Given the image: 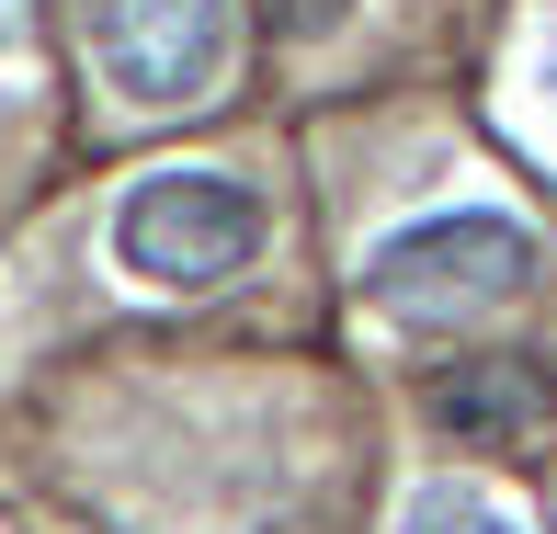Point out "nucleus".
<instances>
[{
	"label": "nucleus",
	"mask_w": 557,
	"mask_h": 534,
	"mask_svg": "<svg viewBox=\"0 0 557 534\" xmlns=\"http://www.w3.org/2000/svg\"><path fill=\"white\" fill-rule=\"evenodd\" d=\"M250 250H262V194L227 171H148L114 206V262L160 296L227 285V273H250Z\"/></svg>",
	"instance_id": "obj_1"
},
{
	"label": "nucleus",
	"mask_w": 557,
	"mask_h": 534,
	"mask_svg": "<svg viewBox=\"0 0 557 534\" xmlns=\"http://www.w3.org/2000/svg\"><path fill=\"white\" fill-rule=\"evenodd\" d=\"M523 285H535V239L512 216H490V206L421 216V227L364 250V296L387 319H478V308H500Z\"/></svg>",
	"instance_id": "obj_2"
},
{
	"label": "nucleus",
	"mask_w": 557,
	"mask_h": 534,
	"mask_svg": "<svg viewBox=\"0 0 557 534\" xmlns=\"http://www.w3.org/2000/svg\"><path fill=\"white\" fill-rule=\"evenodd\" d=\"M91 69L125 103H206L227 69V0H91Z\"/></svg>",
	"instance_id": "obj_3"
},
{
	"label": "nucleus",
	"mask_w": 557,
	"mask_h": 534,
	"mask_svg": "<svg viewBox=\"0 0 557 534\" xmlns=\"http://www.w3.org/2000/svg\"><path fill=\"white\" fill-rule=\"evenodd\" d=\"M421 410L455 432V455H512L546 432V387L523 352H467V364H444L433 387H421Z\"/></svg>",
	"instance_id": "obj_4"
},
{
	"label": "nucleus",
	"mask_w": 557,
	"mask_h": 534,
	"mask_svg": "<svg viewBox=\"0 0 557 534\" xmlns=\"http://www.w3.org/2000/svg\"><path fill=\"white\" fill-rule=\"evenodd\" d=\"M398 534H523V523H500V512H490L478 489H410Z\"/></svg>",
	"instance_id": "obj_5"
},
{
	"label": "nucleus",
	"mask_w": 557,
	"mask_h": 534,
	"mask_svg": "<svg viewBox=\"0 0 557 534\" xmlns=\"http://www.w3.org/2000/svg\"><path fill=\"white\" fill-rule=\"evenodd\" d=\"M262 23H273V35H331L342 0H262Z\"/></svg>",
	"instance_id": "obj_6"
}]
</instances>
